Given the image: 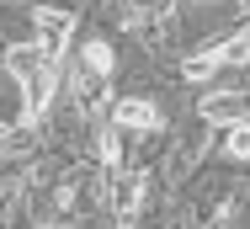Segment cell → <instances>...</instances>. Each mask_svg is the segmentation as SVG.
<instances>
[{"label": "cell", "mask_w": 250, "mask_h": 229, "mask_svg": "<svg viewBox=\"0 0 250 229\" xmlns=\"http://www.w3.org/2000/svg\"><path fill=\"white\" fill-rule=\"evenodd\" d=\"M5 69H11V80L21 86V101H27L21 117H43L48 101H53V86H59V64L38 43H21V48L5 53Z\"/></svg>", "instance_id": "obj_1"}, {"label": "cell", "mask_w": 250, "mask_h": 229, "mask_svg": "<svg viewBox=\"0 0 250 229\" xmlns=\"http://www.w3.org/2000/svg\"><path fill=\"white\" fill-rule=\"evenodd\" d=\"M245 53H250V38H245V32H234L229 43H213V48H202L197 59H187V64H181V75H187V80H208V75H213V69H224V64H234V69H240V64H245Z\"/></svg>", "instance_id": "obj_2"}, {"label": "cell", "mask_w": 250, "mask_h": 229, "mask_svg": "<svg viewBox=\"0 0 250 229\" xmlns=\"http://www.w3.org/2000/svg\"><path fill=\"white\" fill-rule=\"evenodd\" d=\"M32 22H38V48L59 64V59H64V43H69V32H75V16H69V11L43 5V11H32Z\"/></svg>", "instance_id": "obj_3"}, {"label": "cell", "mask_w": 250, "mask_h": 229, "mask_svg": "<svg viewBox=\"0 0 250 229\" xmlns=\"http://www.w3.org/2000/svg\"><path fill=\"white\" fill-rule=\"evenodd\" d=\"M144 171H117L112 176V192H106V203H112V213L117 219H133L139 213V203H144Z\"/></svg>", "instance_id": "obj_4"}, {"label": "cell", "mask_w": 250, "mask_h": 229, "mask_svg": "<svg viewBox=\"0 0 250 229\" xmlns=\"http://www.w3.org/2000/svg\"><path fill=\"white\" fill-rule=\"evenodd\" d=\"M112 117H117V128H160V107L154 101H144V96H123L117 107H112Z\"/></svg>", "instance_id": "obj_5"}, {"label": "cell", "mask_w": 250, "mask_h": 229, "mask_svg": "<svg viewBox=\"0 0 250 229\" xmlns=\"http://www.w3.org/2000/svg\"><path fill=\"white\" fill-rule=\"evenodd\" d=\"M202 117H208V123H245V91H213V96H202Z\"/></svg>", "instance_id": "obj_6"}, {"label": "cell", "mask_w": 250, "mask_h": 229, "mask_svg": "<svg viewBox=\"0 0 250 229\" xmlns=\"http://www.w3.org/2000/svg\"><path fill=\"white\" fill-rule=\"evenodd\" d=\"M112 75V43L106 38H91V43L80 48V80L91 86V80H106Z\"/></svg>", "instance_id": "obj_7"}, {"label": "cell", "mask_w": 250, "mask_h": 229, "mask_svg": "<svg viewBox=\"0 0 250 229\" xmlns=\"http://www.w3.org/2000/svg\"><path fill=\"white\" fill-rule=\"evenodd\" d=\"M224 149H229V160H245V155H250V134H245V123H229V144H224Z\"/></svg>", "instance_id": "obj_8"}, {"label": "cell", "mask_w": 250, "mask_h": 229, "mask_svg": "<svg viewBox=\"0 0 250 229\" xmlns=\"http://www.w3.org/2000/svg\"><path fill=\"white\" fill-rule=\"evenodd\" d=\"M117 155H123V128H106L101 134V165H117Z\"/></svg>", "instance_id": "obj_9"}, {"label": "cell", "mask_w": 250, "mask_h": 229, "mask_svg": "<svg viewBox=\"0 0 250 229\" xmlns=\"http://www.w3.org/2000/svg\"><path fill=\"white\" fill-rule=\"evenodd\" d=\"M170 5H176V0H133V11H139V16H165Z\"/></svg>", "instance_id": "obj_10"}, {"label": "cell", "mask_w": 250, "mask_h": 229, "mask_svg": "<svg viewBox=\"0 0 250 229\" xmlns=\"http://www.w3.org/2000/svg\"><path fill=\"white\" fill-rule=\"evenodd\" d=\"M0 138H11V123H0Z\"/></svg>", "instance_id": "obj_11"}]
</instances>
